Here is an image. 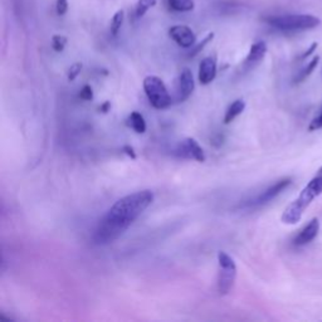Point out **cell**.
<instances>
[{
	"instance_id": "18",
	"label": "cell",
	"mask_w": 322,
	"mask_h": 322,
	"mask_svg": "<svg viewBox=\"0 0 322 322\" xmlns=\"http://www.w3.org/2000/svg\"><path fill=\"white\" fill-rule=\"evenodd\" d=\"M123 19H125V11H123L122 9L116 11V13L113 14V16H112L109 30H111V34L113 35V37H116V35L118 34V32H120L121 27H122L123 24Z\"/></svg>"
},
{
	"instance_id": "10",
	"label": "cell",
	"mask_w": 322,
	"mask_h": 322,
	"mask_svg": "<svg viewBox=\"0 0 322 322\" xmlns=\"http://www.w3.org/2000/svg\"><path fill=\"white\" fill-rule=\"evenodd\" d=\"M320 232V220L317 218H312L304 228L297 233L292 240V244L295 247H304L310 244L315 238L319 235Z\"/></svg>"
},
{
	"instance_id": "11",
	"label": "cell",
	"mask_w": 322,
	"mask_h": 322,
	"mask_svg": "<svg viewBox=\"0 0 322 322\" xmlns=\"http://www.w3.org/2000/svg\"><path fill=\"white\" fill-rule=\"evenodd\" d=\"M216 76V59L215 57H205L199 64V82L202 85H209Z\"/></svg>"
},
{
	"instance_id": "23",
	"label": "cell",
	"mask_w": 322,
	"mask_h": 322,
	"mask_svg": "<svg viewBox=\"0 0 322 322\" xmlns=\"http://www.w3.org/2000/svg\"><path fill=\"white\" fill-rule=\"evenodd\" d=\"M68 10V1L67 0H56V11L58 15H64Z\"/></svg>"
},
{
	"instance_id": "1",
	"label": "cell",
	"mask_w": 322,
	"mask_h": 322,
	"mask_svg": "<svg viewBox=\"0 0 322 322\" xmlns=\"http://www.w3.org/2000/svg\"><path fill=\"white\" fill-rule=\"evenodd\" d=\"M152 202L154 193L147 189L121 198L100 220L95 230L94 242L99 245H105L118 239Z\"/></svg>"
},
{
	"instance_id": "24",
	"label": "cell",
	"mask_w": 322,
	"mask_h": 322,
	"mask_svg": "<svg viewBox=\"0 0 322 322\" xmlns=\"http://www.w3.org/2000/svg\"><path fill=\"white\" fill-rule=\"evenodd\" d=\"M320 128H322V108H321V112H320L319 116H317V117H315L309 126L310 131H317V130H320Z\"/></svg>"
},
{
	"instance_id": "12",
	"label": "cell",
	"mask_w": 322,
	"mask_h": 322,
	"mask_svg": "<svg viewBox=\"0 0 322 322\" xmlns=\"http://www.w3.org/2000/svg\"><path fill=\"white\" fill-rule=\"evenodd\" d=\"M267 53V44L263 40H258V42L253 43L250 47L248 56L244 61V67L247 70H250L253 67H256L257 64L261 63L262 59L264 58Z\"/></svg>"
},
{
	"instance_id": "5",
	"label": "cell",
	"mask_w": 322,
	"mask_h": 322,
	"mask_svg": "<svg viewBox=\"0 0 322 322\" xmlns=\"http://www.w3.org/2000/svg\"><path fill=\"white\" fill-rule=\"evenodd\" d=\"M218 292L219 295H228L233 288L237 277L235 262L225 252L218 253Z\"/></svg>"
},
{
	"instance_id": "15",
	"label": "cell",
	"mask_w": 322,
	"mask_h": 322,
	"mask_svg": "<svg viewBox=\"0 0 322 322\" xmlns=\"http://www.w3.org/2000/svg\"><path fill=\"white\" fill-rule=\"evenodd\" d=\"M319 62H320V57L317 56L314 57L312 61L310 62L307 66H305L301 71H298V73L295 76V78H293V83H295V85H298V83L304 82V81L306 80L312 72H314L315 68H316L317 64H319Z\"/></svg>"
},
{
	"instance_id": "7",
	"label": "cell",
	"mask_w": 322,
	"mask_h": 322,
	"mask_svg": "<svg viewBox=\"0 0 322 322\" xmlns=\"http://www.w3.org/2000/svg\"><path fill=\"white\" fill-rule=\"evenodd\" d=\"M175 154L179 157L195 160L198 163H204L205 161V154L203 151L202 146L198 144L197 140L192 139V137H188V139L179 142L175 149Z\"/></svg>"
},
{
	"instance_id": "6",
	"label": "cell",
	"mask_w": 322,
	"mask_h": 322,
	"mask_svg": "<svg viewBox=\"0 0 322 322\" xmlns=\"http://www.w3.org/2000/svg\"><path fill=\"white\" fill-rule=\"evenodd\" d=\"M292 185V179L291 178H283L281 180L276 181L274 184H272L271 187L267 188L264 192H262L261 194L257 195L256 198L250 199L249 202L245 203V207L247 208H261V207H264V205L269 204L272 200H274L277 197H280L286 189Z\"/></svg>"
},
{
	"instance_id": "20",
	"label": "cell",
	"mask_w": 322,
	"mask_h": 322,
	"mask_svg": "<svg viewBox=\"0 0 322 322\" xmlns=\"http://www.w3.org/2000/svg\"><path fill=\"white\" fill-rule=\"evenodd\" d=\"M213 38H214V33H209V34L207 35V37H205L204 39L199 43V44L195 45L194 48H193V51L189 53V57H195L198 53H200V52L205 48V45L209 44V43L213 40Z\"/></svg>"
},
{
	"instance_id": "8",
	"label": "cell",
	"mask_w": 322,
	"mask_h": 322,
	"mask_svg": "<svg viewBox=\"0 0 322 322\" xmlns=\"http://www.w3.org/2000/svg\"><path fill=\"white\" fill-rule=\"evenodd\" d=\"M194 78L189 68H184L179 75L178 83H176V101L184 102L192 96L194 91Z\"/></svg>"
},
{
	"instance_id": "16",
	"label": "cell",
	"mask_w": 322,
	"mask_h": 322,
	"mask_svg": "<svg viewBox=\"0 0 322 322\" xmlns=\"http://www.w3.org/2000/svg\"><path fill=\"white\" fill-rule=\"evenodd\" d=\"M168 4L173 10L179 13H188L194 10V0H168Z\"/></svg>"
},
{
	"instance_id": "17",
	"label": "cell",
	"mask_w": 322,
	"mask_h": 322,
	"mask_svg": "<svg viewBox=\"0 0 322 322\" xmlns=\"http://www.w3.org/2000/svg\"><path fill=\"white\" fill-rule=\"evenodd\" d=\"M156 4L157 0H137V3L135 5V18H142Z\"/></svg>"
},
{
	"instance_id": "4",
	"label": "cell",
	"mask_w": 322,
	"mask_h": 322,
	"mask_svg": "<svg viewBox=\"0 0 322 322\" xmlns=\"http://www.w3.org/2000/svg\"><path fill=\"white\" fill-rule=\"evenodd\" d=\"M144 91L150 104L157 109L168 108L171 105V97L165 83L157 76H147L144 80Z\"/></svg>"
},
{
	"instance_id": "13",
	"label": "cell",
	"mask_w": 322,
	"mask_h": 322,
	"mask_svg": "<svg viewBox=\"0 0 322 322\" xmlns=\"http://www.w3.org/2000/svg\"><path fill=\"white\" fill-rule=\"evenodd\" d=\"M244 108H245V102L240 99L235 100V101L233 102L228 108H226L225 114H224V123L228 125V123H230L232 121H234L235 118H237L238 116L244 111Z\"/></svg>"
},
{
	"instance_id": "2",
	"label": "cell",
	"mask_w": 322,
	"mask_h": 322,
	"mask_svg": "<svg viewBox=\"0 0 322 322\" xmlns=\"http://www.w3.org/2000/svg\"><path fill=\"white\" fill-rule=\"evenodd\" d=\"M322 194V166L319 169L316 175L309 181L306 187L301 190L300 195L288 205L287 208L283 212L281 220L282 223L293 225L301 220L305 211L309 208L311 203L316 199L317 197Z\"/></svg>"
},
{
	"instance_id": "25",
	"label": "cell",
	"mask_w": 322,
	"mask_h": 322,
	"mask_svg": "<svg viewBox=\"0 0 322 322\" xmlns=\"http://www.w3.org/2000/svg\"><path fill=\"white\" fill-rule=\"evenodd\" d=\"M122 151L125 152L126 155H127L128 157H131V159L132 160H136V152H135V150H133V147L132 146H130V145H125V146L122 147Z\"/></svg>"
},
{
	"instance_id": "9",
	"label": "cell",
	"mask_w": 322,
	"mask_h": 322,
	"mask_svg": "<svg viewBox=\"0 0 322 322\" xmlns=\"http://www.w3.org/2000/svg\"><path fill=\"white\" fill-rule=\"evenodd\" d=\"M169 37L181 48H190L195 44V33L188 25H174L169 29Z\"/></svg>"
},
{
	"instance_id": "14",
	"label": "cell",
	"mask_w": 322,
	"mask_h": 322,
	"mask_svg": "<svg viewBox=\"0 0 322 322\" xmlns=\"http://www.w3.org/2000/svg\"><path fill=\"white\" fill-rule=\"evenodd\" d=\"M128 126L136 133H144L146 131V121H145L144 116L136 111L128 116Z\"/></svg>"
},
{
	"instance_id": "3",
	"label": "cell",
	"mask_w": 322,
	"mask_h": 322,
	"mask_svg": "<svg viewBox=\"0 0 322 322\" xmlns=\"http://www.w3.org/2000/svg\"><path fill=\"white\" fill-rule=\"evenodd\" d=\"M264 21L274 29L286 33L311 30L321 24V20L312 14H283L268 16Z\"/></svg>"
},
{
	"instance_id": "19",
	"label": "cell",
	"mask_w": 322,
	"mask_h": 322,
	"mask_svg": "<svg viewBox=\"0 0 322 322\" xmlns=\"http://www.w3.org/2000/svg\"><path fill=\"white\" fill-rule=\"evenodd\" d=\"M67 45V38L64 35L56 34L52 37V48L56 52H63Z\"/></svg>"
},
{
	"instance_id": "22",
	"label": "cell",
	"mask_w": 322,
	"mask_h": 322,
	"mask_svg": "<svg viewBox=\"0 0 322 322\" xmlns=\"http://www.w3.org/2000/svg\"><path fill=\"white\" fill-rule=\"evenodd\" d=\"M80 99L83 100V101H91V100L94 99V91H92L91 86H83L80 92Z\"/></svg>"
},
{
	"instance_id": "26",
	"label": "cell",
	"mask_w": 322,
	"mask_h": 322,
	"mask_svg": "<svg viewBox=\"0 0 322 322\" xmlns=\"http://www.w3.org/2000/svg\"><path fill=\"white\" fill-rule=\"evenodd\" d=\"M109 108H111V102L109 101H106L104 105H101V107H100V109H101L102 112H108Z\"/></svg>"
},
{
	"instance_id": "27",
	"label": "cell",
	"mask_w": 322,
	"mask_h": 322,
	"mask_svg": "<svg viewBox=\"0 0 322 322\" xmlns=\"http://www.w3.org/2000/svg\"><path fill=\"white\" fill-rule=\"evenodd\" d=\"M316 43H315V44H312V47H311V48H310L309 49V51H307V52H305V53L304 54H302V57H301V58L302 59H305V58H306V57H309L310 56V54H311L312 53V52H314L315 51V48H316Z\"/></svg>"
},
{
	"instance_id": "21",
	"label": "cell",
	"mask_w": 322,
	"mask_h": 322,
	"mask_svg": "<svg viewBox=\"0 0 322 322\" xmlns=\"http://www.w3.org/2000/svg\"><path fill=\"white\" fill-rule=\"evenodd\" d=\"M81 71H82V63L72 64L70 67V70H68V73H67V77H68L70 81H75L81 73Z\"/></svg>"
}]
</instances>
